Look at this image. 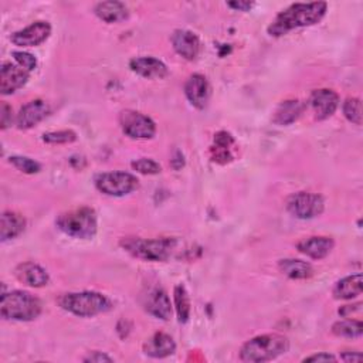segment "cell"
<instances>
[{
  "mask_svg": "<svg viewBox=\"0 0 363 363\" xmlns=\"http://www.w3.org/2000/svg\"><path fill=\"white\" fill-rule=\"evenodd\" d=\"M328 4L325 1L294 3L275 16L267 31L269 35L279 37L301 27H309L319 23L326 14Z\"/></svg>",
  "mask_w": 363,
  "mask_h": 363,
  "instance_id": "obj_1",
  "label": "cell"
},
{
  "mask_svg": "<svg viewBox=\"0 0 363 363\" xmlns=\"http://www.w3.org/2000/svg\"><path fill=\"white\" fill-rule=\"evenodd\" d=\"M289 342L285 336L278 333L258 335L247 340L240 349V359L250 363H264L277 359L286 353Z\"/></svg>",
  "mask_w": 363,
  "mask_h": 363,
  "instance_id": "obj_2",
  "label": "cell"
},
{
  "mask_svg": "<svg viewBox=\"0 0 363 363\" xmlns=\"http://www.w3.org/2000/svg\"><path fill=\"white\" fill-rule=\"evenodd\" d=\"M41 301L27 291H10L1 294L0 315L7 320L28 322L41 313Z\"/></svg>",
  "mask_w": 363,
  "mask_h": 363,
  "instance_id": "obj_3",
  "label": "cell"
},
{
  "mask_svg": "<svg viewBox=\"0 0 363 363\" xmlns=\"http://www.w3.org/2000/svg\"><path fill=\"white\" fill-rule=\"evenodd\" d=\"M60 306L79 318H92L111 311L112 302L104 294L96 291H82L64 294L58 299Z\"/></svg>",
  "mask_w": 363,
  "mask_h": 363,
  "instance_id": "obj_4",
  "label": "cell"
},
{
  "mask_svg": "<svg viewBox=\"0 0 363 363\" xmlns=\"http://www.w3.org/2000/svg\"><path fill=\"white\" fill-rule=\"evenodd\" d=\"M121 245L132 257L143 261H166L176 250L177 241L174 238H139L128 237L121 241Z\"/></svg>",
  "mask_w": 363,
  "mask_h": 363,
  "instance_id": "obj_5",
  "label": "cell"
},
{
  "mask_svg": "<svg viewBox=\"0 0 363 363\" xmlns=\"http://www.w3.org/2000/svg\"><path fill=\"white\" fill-rule=\"evenodd\" d=\"M57 227L72 238L89 240L96 234V213L91 207H78L61 213L55 220Z\"/></svg>",
  "mask_w": 363,
  "mask_h": 363,
  "instance_id": "obj_6",
  "label": "cell"
},
{
  "mask_svg": "<svg viewBox=\"0 0 363 363\" xmlns=\"http://www.w3.org/2000/svg\"><path fill=\"white\" fill-rule=\"evenodd\" d=\"M95 187L112 197H123L130 194L139 187V180L129 172H105L99 173L94 179Z\"/></svg>",
  "mask_w": 363,
  "mask_h": 363,
  "instance_id": "obj_7",
  "label": "cell"
},
{
  "mask_svg": "<svg viewBox=\"0 0 363 363\" xmlns=\"http://www.w3.org/2000/svg\"><path fill=\"white\" fill-rule=\"evenodd\" d=\"M286 210L296 218L309 220L320 216L325 208L323 197L318 193L298 191L286 199Z\"/></svg>",
  "mask_w": 363,
  "mask_h": 363,
  "instance_id": "obj_8",
  "label": "cell"
},
{
  "mask_svg": "<svg viewBox=\"0 0 363 363\" xmlns=\"http://www.w3.org/2000/svg\"><path fill=\"white\" fill-rule=\"evenodd\" d=\"M122 132L132 139H152L156 133V123L138 111L125 109L119 113Z\"/></svg>",
  "mask_w": 363,
  "mask_h": 363,
  "instance_id": "obj_9",
  "label": "cell"
},
{
  "mask_svg": "<svg viewBox=\"0 0 363 363\" xmlns=\"http://www.w3.org/2000/svg\"><path fill=\"white\" fill-rule=\"evenodd\" d=\"M51 34V26L48 21H34L23 30L14 31L10 35V41L17 47H37L43 44Z\"/></svg>",
  "mask_w": 363,
  "mask_h": 363,
  "instance_id": "obj_10",
  "label": "cell"
},
{
  "mask_svg": "<svg viewBox=\"0 0 363 363\" xmlns=\"http://www.w3.org/2000/svg\"><path fill=\"white\" fill-rule=\"evenodd\" d=\"M30 72L17 62H3L0 68V92L10 95L26 85Z\"/></svg>",
  "mask_w": 363,
  "mask_h": 363,
  "instance_id": "obj_11",
  "label": "cell"
},
{
  "mask_svg": "<svg viewBox=\"0 0 363 363\" xmlns=\"http://www.w3.org/2000/svg\"><path fill=\"white\" fill-rule=\"evenodd\" d=\"M309 104L312 106L315 118L318 121H323L336 112L339 106V95L333 89L328 88L315 89L311 94Z\"/></svg>",
  "mask_w": 363,
  "mask_h": 363,
  "instance_id": "obj_12",
  "label": "cell"
},
{
  "mask_svg": "<svg viewBox=\"0 0 363 363\" xmlns=\"http://www.w3.org/2000/svg\"><path fill=\"white\" fill-rule=\"evenodd\" d=\"M184 95L194 108L204 109L210 99L207 78L203 74H191L184 84Z\"/></svg>",
  "mask_w": 363,
  "mask_h": 363,
  "instance_id": "obj_13",
  "label": "cell"
},
{
  "mask_svg": "<svg viewBox=\"0 0 363 363\" xmlns=\"http://www.w3.org/2000/svg\"><path fill=\"white\" fill-rule=\"evenodd\" d=\"M50 112V106L43 99H33L23 105L16 116V125L18 129H30L40 123Z\"/></svg>",
  "mask_w": 363,
  "mask_h": 363,
  "instance_id": "obj_14",
  "label": "cell"
},
{
  "mask_svg": "<svg viewBox=\"0 0 363 363\" xmlns=\"http://www.w3.org/2000/svg\"><path fill=\"white\" fill-rule=\"evenodd\" d=\"M172 45L174 51L184 60L193 61L200 52V40L199 37L189 30H174L172 34Z\"/></svg>",
  "mask_w": 363,
  "mask_h": 363,
  "instance_id": "obj_15",
  "label": "cell"
},
{
  "mask_svg": "<svg viewBox=\"0 0 363 363\" xmlns=\"http://www.w3.org/2000/svg\"><path fill=\"white\" fill-rule=\"evenodd\" d=\"M143 306L147 313H150L157 319L167 320L172 316V305H170L169 295L160 286L153 288L147 292V295L145 296Z\"/></svg>",
  "mask_w": 363,
  "mask_h": 363,
  "instance_id": "obj_16",
  "label": "cell"
},
{
  "mask_svg": "<svg viewBox=\"0 0 363 363\" xmlns=\"http://www.w3.org/2000/svg\"><path fill=\"white\" fill-rule=\"evenodd\" d=\"M129 68L147 79H160L169 74L166 64L155 57H135L129 61Z\"/></svg>",
  "mask_w": 363,
  "mask_h": 363,
  "instance_id": "obj_17",
  "label": "cell"
},
{
  "mask_svg": "<svg viewBox=\"0 0 363 363\" xmlns=\"http://www.w3.org/2000/svg\"><path fill=\"white\" fill-rule=\"evenodd\" d=\"M335 241L330 237L323 235H313L301 240L296 244V248L299 252L305 254L306 257L312 259H322L333 250Z\"/></svg>",
  "mask_w": 363,
  "mask_h": 363,
  "instance_id": "obj_18",
  "label": "cell"
},
{
  "mask_svg": "<svg viewBox=\"0 0 363 363\" xmlns=\"http://www.w3.org/2000/svg\"><path fill=\"white\" fill-rule=\"evenodd\" d=\"M14 275L17 277V279L28 286H33V288H41L44 285L48 284L50 281V277L47 274V271L40 267L38 264L35 262H21L14 269Z\"/></svg>",
  "mask_w": 363,
  "mask_h": 363,
  "instance_id": "obj_19",
  "label": "cell"
},
{
  "mask_svg": "<svg viewBox=\"0 0 363 363\" xmlns=\"http://www.w3.org/2000/svg\"><path fill=\"white\" fill-rule=\"evenodd\" d=\"M176 350V343L173 337L167 333L157 332L152 335L145 343H143V353L155 357V359H162L173 354Z\"/></svg>",
  "mask_w": 363,
  "mask_h": 363,
  "instance_id": "obj_20",
  "label": "cell"
},
{
  "mask_svg": "<svg viewBox=\"0 0 363 363\" xmlns=\"http://www.w3.org/2000/svg\"><path fill=\"white\" fill-rule=\"evenodd\" d=\"M26 228V218L16 211H3L0 217V240L6 242L18 237Z\"/></svg>",
  "mask_w": 363,
  "mask_h": 363,
  "instance_id": "obj_21",
  "label": "cell"
},
{
  "mask_svg": "<svg viewBox=\"0 0 363 363\" xmlns=\"http://www.w3.org/2000/svg\"><path fill=\"white\" fill-rule=\"evenodd\" d=\"M94 13L96 14V17L108 24L112 23H119L128 18L129 11L126 9V6L121 1H115V0H109V1H101L94 7Z\"/></svg>",
  "mask_w": 363,
  "mask_h": 363,
  "instance_id": "obj_22",
  "label": "cell"
},
{
  "mask_svg": "<svg viewBox=\"0 0 363 363\" xmlns=\"http://www.w3.org/2000/svg\"><path fill=\"white\" fill-rule=\"evenodd\" d=\"M303 109H305V105L299 99L282 101L278 105L272 121L277 125H282V126L284 125H291V123H294L302 115Z\"/></svg>",
  "mask_w": 363,
  "mask_h": 363,
  "instance_id": "obj_23",
  "label": "cell"
},
{
  "mask_svg": "<svg viewBox=\"0 0 363 363\" xmlns=\"http://www.w3.org/2000/svg\"><path fill=\"white\" fill-rule=\"evenodd\" d=\"M363 281L362 274H353L339 279L333 288V296L336 299H352L362 294Z\"/></svg>",
  "mask_w": 363,
  "mask_h": 363,
  "instance_id": "obj_24",
  "label": "cell"
},
{
  "mask_svg": "<svg viewBox=\"0 0 363 363\" xmlns=\"http://www.w3.org/2000/svg\"><path fill=\"white\" fill-rule=\"evenodd\" d=\"M279 271L291 279H306L313 275V268L309 262L296 259V258H285L278 262Z\"/></svg>",
  "mask_w": 363,
  "mask_h": 363,
  "instance_id": "obj_25",
  "label": "cell"
},
{
  "mask_svg": "<svg viewBox=\"0 0 363 363\" xmlns=\"http://www.w3.org/2000/svg\"><path fill=\"white\" fill-rule=\"evenodd\" d=\"M332 332L336 336L349 337V339H357L363 333V323L360 319H352L346 318L343 320H337L332 325Z\"/></svg>",
  "mask_w": 363,
  "mask_h": 363,
  "instance_id": "obj_26",
  "label": "cell"
},
{
  "mask_svg": "<svg viewBox=\"0 0 363 363\" xmlns=\"http://www.w3.org/2000/svg\"><path fill=\"white\" fill-rule=\"evenodd\" d=\"M173 301H174V309L177 313V320L180 323H186L190 318V298L184 285L179 284L174 286Z\"/></svg>",
  "mask_w": 363,
  "mask_h": 363,
  "instance_id": "obj_27",
  "label": "cell"
},
{
  "mask_svg": "<svg viewBox=\"0 0 363 363\" xmlns=\"http://www.w3.org/2000/svg\"><path fill=\"white\" fill-rule=\"evenodd\" d=\"M342 109H343L345 118L349 122L354 125H362V102L359 98H354V96L346 98Z\"/></svg>",
  "mask_w": 363,
  "mask_h": 363,
  "instance_id": "obj_28",
  "label": "cell"
},
{
  "mask_svg": "<svg viewBox=\"0 0 363 363\" xmlns=\"http://www.w3.org/2000/svg\"><path fill=\"white\" fill-rule=\"evenodd\" d=\"M9 162L20 172L26 173V174H34L38 173L41 170V164L30 157L26 156H10Z\"/></svg>",
  "mask_w": 363,
  "mask_h": 363,
  "instance_id": "obj_29",
  "label": "cell"
},
{
  "mask_svg": "<svg viewBox=\"0 0 363 363\" xmlns=\"http://www.w3.org/2000/svg\"><path fill=\"white\" fill-rule=\"evenodd\" d=\"M43 140L50 145H64V143H71L77 140V133L71 129L65 130H57V132H48L43 135Z\"/></svg>",
  "mask_w": 363,
  "mask_h": 363,
  "instance_id": "obj_30",
  "label": "cell"
},
{
  "mask_svg": "<svg viewBox=\"0 0 363 363\" xmlns=\"http://www.w3.org/2000/svg\"><path fill=\"white\" fill-rule=\"evenodd\" d=\"M130 167L140 174H157L160 173V164L150 157H140L130 163Z\"/></svg>",
  "mask_w": 363,
  "mask_h": 363,
  "instance_id": "obj_31",
  "label": "cell"
},
{
  "mask_svg": "<svg viewBox=\"0 0 363 363\" xmlns=\"http://www.w3.org/2000/svg\"><path fill=\"white\" fill-rule=\"evenodd\" d=\"M14 62H17L20 67H23L24 69H27L28 72L34 71L37 68V58L26 51H13L11 52Z\"/></svg>",
  "mask_w": 363,
  "mask_h": 363,
  "instance_id": "obj_32",
  "label": "cell"
},
{
  "mask_svg": "<svg viewBox=\"0 0 363 363\" xmlns=\"http://www.w3.org/2000/svg\"><path fill=\"white\" fill-rule=\"evenodd\" d=\"M211 159L217 163H227L233 159L231 153H230V149H225V147H218V146H213L211 147Z\"/></svg>",
  "mask_w": 363,
  "mask_h": 363,
  "instance_id": "obj_33",
  "label": "cell"
},
{
  "mask_svg": "<svg viewBox=\"0 0 363 363\" xmlns=\"http://www.w3.org/2000/svg\"><path fill=\"white\" fill-rule=\"evenodd\" d=\"M13 111H11V106H9L6 102H1V106H0V125H1V129H6L7 126H10L13 123Z\"/></svg>",
  "mask_w": 363,
  "mask_h": 363,
  "instance_id": "obj_34",
  "label": "cell"
},
{
  "mask_svg": "<svg viewBox=\"0 0 363 363\" xmlns=\"http://www.w3.org/2000/svg\"><path fill=\"white\" fill-rule=\"evenodd\" d=\"M233 143H234L233 136H231L228 132H225V130L217 132V133L214 135V146L230 149V146H231Z\"/></svg>",
  "mask_w": 363,
  "mask_h": 363,
  "instance_id": "obj_35",
  "label": "cell"
},
{
  "mask_svg": "<svg viewBox=\"0 0 363 363\" xmlns=\"http://www.w3.org/2000/svg\"><path fill=\"white\" fill-rule=\"evenodd\" d=\"M82 360L86 362V363H102V362H108L109 363V362H113L112 357H109L108 354H105L102 352H91Z\"/></svg>",
  "mask_w": 363,
  "mask_h": 363,
  "instance_id": "obj_36",
  "label": "cell"
},
{
  "mask_svg": "<svg viewBox=\"0 0 363 363\" xmlns=\"http://www.w3.org/2000/svg\"><path fill=\"white\" fill-rule=\"evenodd\" d=\"M353 313H356V315L362 313V303L360 302L353 303V305H345L339 309V315L343 316V318H352Z\"/></svg>",
  "mask_w": 363,
  "mask_h": 363,
  "instance_id": "obj_37",
  "label": "cell"
},
{
  "mask_svg": "<svg viewBox=\"0 0 363 363\" xmlns=\"http://www.w3.org/2000/svg\"><path fill=\"white\" fill-rule=\"evenodd\" d=\"M337 357L333 356V354H329L326 352H320V353H316V354H312V356H308L303 359V362H336Z\"/></svg>",
  "mask_w": 363,
  "mask_h": 363,
  "instance_id": "obj_38",
  "label": "cell"
},
{
  "mask_svg": "<svg viewBox=\"0 0 363 363\" xmlns=\"http://www.w3.org/2000/svg\"><path fill=\"white\" fill-rule=\"evenodd\" d=\"M227 6L238 11H248L254 6V3L252 1H228Z\"/></svg>",
  "mask_w": 363,
  "mask_h": 363,
  "instance_id": "obj_39",
  "label": "cell"
},
{
  "mask_svg": "<svg viewBox=\"0 0 363 363\" xmlns=\"http://www.w3.org/2000/svg\"><path fill=\"white\" fill-rule=\"evenodd\" d=\"M339 359L343 362H360L363 360V356L360 352H343Z\"/></svg>",
  "mask_w": 363,
  "mask_h": 363,
  "instance_id": "obj_40",
  "label": "cell"
}]
</instances>
